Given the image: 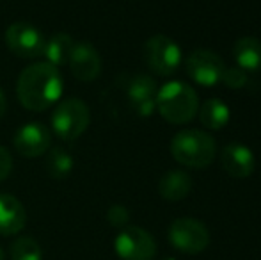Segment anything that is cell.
Instances as JSON below:
<instances>
[{"label": "cell", "instance_id": "cell-1", "mask_svg": "<svg viewBox=\"0 0 261 260\" xmlns=\"http://www.w3.org/2000/svg\"><path fill=\"white\" fill-rule=\"evenodd\" d=\"M16 94L27 111L41 112L52 107L62 94V77L50 63L31 64L20 73Z\"/></svg>", "mask_w": 261, "mask_h": 260}, {"label": "cell", "instance_id": "cell-2", "mask_svg": "<svg viewBox=\"0 0 261 260\" xmlns=\"http://www.w3.org/2000/svg\"><path fill=\"white\" fill-rule=\"evenodd\" d=\"M156 111L165 122L172 125H185L196 118L199 111V98L190 84L171 80L158 87Z\"/></svg>", "mask_w": 261, "mask_h": 260}, {"label": "cell", "instance_id": "cell-3", "mask_svg": "<svg viewBox=\"0 0 261 260\" xmlns=\"http://www.w3.org/2000/svg\"><path fill=\"white\" fill-rule=\"evenodd\" d=\"M171 155L176 162L190 170H204L215 160L217 143L204 130L183 129L172 137Z\"/></svg>", "mask_w": 261, "mask_h": 260}, {"label": "cell", "instance_id": "cell-4", "mask_svg": "<svg viewBox=\"0 0 261 260\" xmlns=\"http://www.w3.org/2000/svg\"><path fill=\"white\" fill-rule=\"evenodd\" d=\"M91 123V112L80 98H66L59 102L52 112V130L62 141H76Z\"/></svg>", "mask_w": 261, "mask_h": 260}, {"label": "cell", "instance_id": "cell-5", "mask_svg": "<svg viewBox=\"0 0 261 260\" xmlns=\"http://www.w3.org/2000/svg\"><path fill=\"white\" fill-rule=\"evenodd\" d=\"M144 61L153 73L171 77L181 64V49L169 36L155 34L144 43Z\"/></svg>", "mask_w": 261, "mask_h": 260}, {"label": "cell", "instance_id": "cell-6", "mask_svg": "<svg viewBox=\"0 0 261 260\" xmlns=\"http://www.w3.org/2000/svg\"><path fill=\"white\" fill-rule=\"evenodd\" d=\"M169 241L181 253L197 255L208 248L210 232L199 219L179 218L169 226Z\"/></svg>", "mask_w": 261, "mask_h": 260}, {"label": "cell", "instance_id": "cell-7", "mask_svg": "<svg viewBox=\"0 0 261 260\" xmlns=\"http://www.w3.org/2000/svg\"><path fill=\"white\" fill-rule=\"evenodd\" d=\"M6 45L14 56L23 59H36L45 52L46 38L36 25L16 21L6 29Z\"/></svg>", "mask_w": 261, "mask_h": 260}, {"label": "cell", "instance_id": "cell-8", "mask_svg": "<svg viewBox=\"0 0 261 260\" xmlns=\"http://www.w3.org/2000/svg\"><path fill=\"white\" fill-rule=\"evenodd\" d=\"M121 260H153L156 255L155 237L141 226H124L114 241Z\"/></svg>", "mask_w": 261, "mask_h": 260}, {"label": "cell", "instance_id": "cell-9", "mask_svg": "<svg viewBox=\"0 0 261 260\" xmlns=\"http://www.w3.org/2000/svg\"><path fill=\"white\" fill-rule=\"evenodd\" d=\"M187 75L203 87H213L222 82L226 63L222 57L208 49H197L189 54L185 61Z\"/></svg>", "mask_w": 261, "mask_h": 260}, {"label": "cell", "instance_id": "cell-10", "mask_svg": "<svg viewBox=\"0 0 261 260\" xmlns=\"http://www.w3.org/2000/svg\"><path fill=\"white\" fill-rule=\"evenodd\" d=\"M50 143H52V134H50L48 127H45L39 122H31L21 125L13 139L16 152L21 157H27V159L43 155L50 148Z\"/></svg>", "mask_w": 261, "mask_h": 260}, {"label": "cell", "instance_id": "cell-11", "mask_svg": "<svg viewBox=\"0 0 261 260\" xmlns=\"http://www.w3.org/2000/svg\"><path fill=\"white\" fill-rule=\"evenodd\" d=\"M156 93L158 86L153 77L139 73V75H134L128 80L126 97L134 111L142 118H148L156 111Z\"/></svg>", "mask_w": 261, "mask_h": 260}, {"label": "cell", "instance_id": "cell-12", "mask_svg": "<svg viewBox=\"0 0 261 260\" xmlns=\"http://www.w3.org/2000/svg\"><path fill=\"white\" fill-rule=\"evenodd\" d=\"M68 66L71 75L80 82H93L101 73V57L91 43H75L69 56Z\"/></svg>", "mask_w": 261, "mask_h": 260}, {"label": "cell", "instance_id": "cell-13", "mask_svg": "<svg viewBox=\"0 0 261 260\" xmlns=\"http://www.w3.org/2000/svg\"><path fill=\"white\" fill-rule=\"evenodd\" d=\"M220 164L229 177L242 180L254 173L256 157L249 146L242 145V143H229L220 152Z\"/></svg>", "mask_w": 261, "mask_h": 260}, {"label": "cell", "instance_id": "cell-14", "mask_svg": "<svg viewBox=\"0 0 261 260\" xmlns=\"http://www.w3.org/2000/svg\"><path fill=\"white\" fill-rule=\"evenodd\" d=\"M27 225V210L18 198L0 195V235H16Z\"/></svg>", "mask_w": 261, "mask_h": 260}, {"label": "cell", "instance_id": "cell-15", "mask_svg": "<svg viewBox=\"0 0 261 260\" xmlns=\"http://www.w3.org/2000/svg\"><path fill=\"white\" fill-rule=\"evenodd\" d=\"M233 57L237 66L247 73L261 72V39L254 36H244L233 45Z\"/></svg>", "mask_w": 261, "mask_h": 260}, {"label": "cell", "instance_id": "cell-16", "mask_svg": "<svg viewBox=\"0 0 261 260\" xmlns=\"http://www.w3.org/2000/svg\"><path fill=\"white\" fill-rule=\"evenodd\" d=\"M192 191V178L183 170H171L158 182V193L167 201H179Z\"/></svg>", "mask_w": 261, "mask_h": 260}, {"label": "cell", "instance_id": "cell-17", "mask_svg": "<svg viewBox=\"0 0 261 260\" xmlns=\"http://www.w3.org/2000/svg\"><path fill=\"white\" fill-rule=\"evenodd\" d=\"M199 120L203 127L210 130H220L229 123L231 111L227 104H224L219 98H210L199 107Z\"/></svg>", "mask_w": 261, "mask_h": 260}, {"label": "cell", "instance_id": "cell-18", "mask_svg": "<svg viewBox=\"0 0 261 260\" xmlns=\"http://www.w3.org/2000/svg\"><path fill=\"white\" fill-rule=\"evenodd\" d=\"M73 46H75V41H73L71 36L66 34V32H57L50 39H46L43 56L46 57V63L59 68V66L68 64Z\"/></svg>", "mask_w": 261, "mask_h": 260}, {"label": "cell", "instance_id": "cell-19", "mask_svg": "<svg viewBox=\"0 0 261 260\" xmlns=\"http://www.w3.org/2000/svg\"><path fill=\"white\" fill-rule=\"evenodd\" d=\"M73 164H75L73 157L69 155L64 148H61V146H55V148H52L48 152V155H46L45 170L52 178H64V177H68V175L71 173Z\"/></svg>", "mask_w": 261, "mask_h": 260}, {"label": "cell", "instance_id": "cell-20", "mask_svg": "<svg viewBox=\"0 0 261 260\" xmlns=\"http://www.w3.org/2000/svg\"><path fill=\"white\" fill-rule=\"evenodd\" d=\"M11 260H43V248L34 237H18L11 244Z\"/></svg>", "mask_w": 261, "mask_h": 260}, {"label": "cell", "instance_id": "cell-21", "mask_svg": "<svg viewBox=\"0 0 261 260\" xmlns=\"http://www.w3.org/2000/svg\"><path fill=\"white\" fill-rule=\"evenodd\" d=\"M222 82L226 84L229 89H242V87L247 86L249 82V73L244 72L238 66H233V68H226L222 75Z\"/></svg>", "mask_w": 261, "mask_h": 260}, {"label": "cell", "instance_id": "cell-22", "mask_svg": "<svg viewBox=\"0 0 261 260\" xmlns=\"http://www.w3.org/2000/svg\"><path fill=\"white\" fill-rule=\"evenodd\" d=\"M107 221L116 228H124L130 221V212L124 205H112L107 210Z\"/></svg>", "mask_w": 261, "mask_h": 260}, {"label": "cell", "instance_id": "cell-23", "mask_svg": "<svg viewBox=\"0 0 261 260\" xmlns=\"http://www.w3.org/2000/svg\"><path fill=\"white\" fill-rule=\"evenodd\" d=\"M11 170H13V155L6 146H0V182L9 177Z\"/></svg>", "mask_w": 261, "mask_h": 260}, {"label": "cell", "instance_id": "cell-24", "mask_svg": "<svg viewBox=\"0 0 261 260\" xmlns=\"http://www.w3.org/2000/svg\"><path fill=\"white\" fill-rule=\"evenodd\" d=\"M6 109H7L6 94H4V91L0 89V118H4V114H6Z\"/></svg>", "mask_w": 261, "mask_h": 260}, {"label": "cell", "instance_id": "cell-25", "mask_svg": "<svg viewBox=\"0 0 261 260\" xmlns=\"http://www.w3.org/2000/svg\"><path fill=\"white\" fill-rule=\"evenodd\" d=\"M0 260H6V255H4V251H2V248H0Z\"/></svg>", "mask_w": 261, "mask_h": 260}, {"label": "cell", "instance_id": "cell-26", "mask_svg": "<svg viewBox=\"0 0 261 260\" xmlns=\"http://www.w3.org/2000/svg\"><path fill=\"white\" fill-rule=\"evenodd\" d=\"M164 260H176V258H172V257H165Z\"/></svg>", "mask_w": 261, "mask_h": 260}]
</instances>
